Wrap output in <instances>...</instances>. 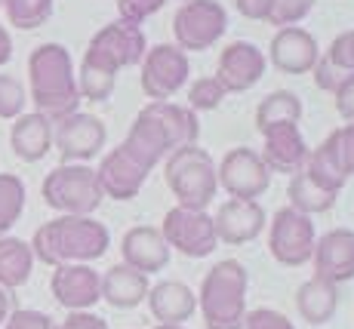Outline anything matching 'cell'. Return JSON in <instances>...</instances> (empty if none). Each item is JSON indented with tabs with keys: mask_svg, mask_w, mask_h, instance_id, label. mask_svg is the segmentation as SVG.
<instances>
[{
	"mask_svg": "<svg viewBox=\"0 0 354 329\" xmlns=\"http://www.w3.org/2000/svg\"><path fill=\"white\" fill-rule=\"evenodd\" d=\"M197 135H201V120L192 108L173 102H148L129 123L124 145L154 169L173 151L197 145Z\"/></svg>",
	"mask_w": 354,
	"mask_h": 329,
	"instance_id": "1",
	"label": "cell"
},
{
	"mask_svg": "<svg viewBox=\"0 0 354 329\" xmlns=\"http://www.w3.org/2000/svg\"><path fill=\"white\" fill-rule=\"evenodd\" d=\"M111 246V234L93 216H59L34 231L31 252L34 262L50 268L62 265H90L102 258Z\"/></svg>",
	"mask_w": 354,
	"mask_h": 329,
	"instance_id": "2",
	"label": "cell"
},
{
	"mask_svg": "<svg viewBox=\"0 0 354 329\" xmlns=\"http://www.w3.org/2000/svg\"><path fill=\"white\" fill-rule=\"evenodd\" d=\"M28 84L31 102L37 114L50 118L53 123L77 111L80 90L74 59L62 44H40L28 56Z\"/></svg>",
	"mask_w": 354,
	"mask_h": 329,
	"instance_id": "3",
	"label": "cell"
},
{
	"mask_svg": "<svg viewBox=\"0 0 354 329\" xmlns=\"http://www.w3.org/2000/svg\"><path fill=\"white\" fill-rule=\"evenodd\" d=\"M247 268L234 258L216 262L203 274L201 292H197V308L203 314L207 329H243L247 317Z\"/></svg>",
	"mask_w": 354,
	"mask_h": 329,
	"instance_id": "4",
	"label": "cell"
},
{
	"mask_svg": "<svg viewBox=\"0 0 354 329\" xmlns=\"http://www.w3.org/2000/svg\"><path fill=\"white\" fill-rule=\"evenodd\" d=\"M163 176H167L173 197L179 200L176 207H185V209L207 212L216 191H219V173H216L213 157H209L207 148H197V145H185L173 151L167 157V163H163Z\"/></svg>",
	"mask_w": 354,
	"mask_h": 329,
	"instance_id": "5",
	"label": "cell"
},
{
	"mask_svg": "<svg viewBox=\"0 0 354 329\" xmlns=\"http://www.w3.org/2000/svg\"><path fill=\"white\" fill-rule=\"evenodd\" d=\"M44 203L59 216H93L102 203V188L96 182V169L86 163H62L46 173L40 185Z\"/></svg>",
	"mask_w": 354,
	"mask_h": 329,
	"instance_id": "6",
	"label": "cell"
},
{
	"mask_svg": "<svg viewBox=\"0 0 354 329\" xmlns=\"http://www.w3.org/2000/svg\"><path fill=\"white\" fill-rule=\"evenodd\" d=\"M145 53H148L145 31L139 25H129L118 19V22L105 25V28H99L93 34L90 46L84 53V62L105 68L108 74H120L124 68L142 65Z\"/></svg>",
	"mask_w": 354,
	"mask_h": 329,
	"instance_id": "7",
	"label": "cell"
},
{
	"mask_svg": "<svg viewBox=\"0 0 354 329\" xmlns=\"http://www.w3.org/2000/svg\"><path fill=\"white\" fill-rule=\"evenodd\" d=\"M228 31V12L219 0H185L173 16V37L182 53H203Z\"/></svg>",
	"mask_w": 354,
	"mask_h": 329,
	"instance_id": "8",
	"label": "cell"
},
{
	"mask_svg": "<svg viewBox=\"0 0 354 329\" xmlns=\"http://www.w3.org/2000/svg\"><path fill=\"white\" fill-rule=\"evenodd\" d=\"M317 243V231L311 216L296 212L292 207H283L274 212L268 228V252L283 268H302L311 262Z\"/></svg>",
	"mask_w": 354,
	"mask_h": 329,
	"instance_id": "9",
	"label": "cell"
},
{
	"mask_svg": "<svg viewBox=\"0 0 354 329\" xmlns=\"http://www.w3.org/2000/svg\"><path fill=\"white\" fill-rule=\"evenodd\" d=\"M188 74H192L188 53H182L176 44H158L148 46L142 59L139 84L151 102H167L188 84Z\"/></svg>",
	"mask_w": 354,
	"mask_h": 329,
	"instance_id": "10",
	"label": "cell"
},
{
	"mask_svg": "<svg viewBox=\"0 0 354 329\" xmlns=\"http://www.w3.org/2000/svg\"><path fill=\"white\" fill-rule=\"evenodd\" d=\"M160 234L169 243V250H179L188 258H207L213 256V250L219 246L213 228V216L201 209H185L173 207L167 209L160 225Z\"/></svg>",
	"mask_w": 354,
	"mask_h": 329,
	"instance_id": "11",
	"label": "cell"
},
{
	"mask_svg": "<svg viewBox=\"0 0 354 329\" xmlns=\"http://www.w3.org/2000/svg\"><path fill=\"white\" fill-rule=\"evenodd\" d=\"M216 173L219 185L237 200H256L271 185V169L253 148H231L222 163H216Z\"/></svg>",
	"mask_w": 354,
	"mask_h": 329,
	"instance_id": "12",
	"label": "cell"
},
{
	"mask_svg": "<svg viewBox=\"0 0 354 329\" xmlns=\"http://www.w3.org/2000/svg\"><path fill=\"white\" fill-rule=\"evenodd\" d=\"M108 129L96 114H68L53 126V145L62 154L65 163H86L105 148Z\"/></svg>",
	"mask_w": 354,
	"mask_h": 329,
	"instance_id": "13",
	"label": "cell"
},
{
	"mask_svg": "<svg viewBox=\"0 0 354 329\" xmlns=\"http://www.w3.org/2000/svg\"><path fill=\"white\" fill-rule=\"evenodd\" d=\"M148 176H151V167L142 163L124 142L108 151L96 169L102 197H111V200H133L142 191V185L148 182Z\"/></svg>",
	"mask_w": 354,
	"mask_h": 329,
	"instance_id": "14",
	"label": "cell"
},
{
	"mask_svg": "<svg viewBox=\"0 0 354 329\" xmlns=\"http://www.w3.org/2000/svg\"><path fill=\"white\" fill-rule=\"evenodd\" d=\"M265 68H268V59L256 44L234 40V44H228L222 50L213 77L219 80L225 93H247L265 77Z\"/></svg>",
	"mask_w": 354,
	"mask_h": 329,
	"instance_id": "15",
	"label": "cell"
},
{
	"mask_svg": "<svg viewBox=\"0 0 354 329\" xmlns=\"http://www.w3.org/2000/svg\"><path fill=\"white\" fill-rule=\"evenodd\" d=\"M265 209L259 200H237L231 197L225 200L213 216V228H216V240L228 246H243L253 243L265 228Z\"/></svg>",
	"mask_w": 354,
	"mask_h": 329,
	"instance_id": "16",
	"label": "cell"
},
{
	"mask_svg": "<svg viewBox=\"0 0 354 329\" xmlns=\"http://www.w3.org/2000/svg\"><path fill=\"white\" fill-rule=\"evenodd\" d=\"M53 299L68 311H90L102 301V274L90 265H62L50 280Z\"/></svg>",
	"mask_w": 354,
	"mask_h": 329,
	"instance_id": "17",
	"label": "cell"
},
{
	"mask_svg": "<svg viewBox=\"0 0 354 329\" xmlns=\"http://www.w3.org/2000/svg\"><path fill=\"white\" fill-rule=\"evenodd\" d=\"M268 59L277 71L283 74H311V68L321 59V46H317L315 34L292 25V28H277L268 46Z\"/></svg>",
	"mask_w": 354,
	"mask_h": 329,
	"instance_id": "18",
	"label": "cell"
},
{
	"mask_svg": "<svg viewBox=\"0 0 354 329\" xmlns=\"http://www.w3.org/2000/svg\"><path fill=\"white\" fill-rule=\"evenodd\" d=\"M311 148L305 142L302 129L299 123H283V126H274V129H265L262 133V160L271 173H283V176H292L305 167L308 160Z\"/></svg>",
	"mask_w": 354,
	"mask_h": 329,
	"instance_id": "19",
	"label": "cell"
},
{
	"mask_svg": "<svg viewBox=\"0 0 354 329\" xmlns=\"http://www.w3.org/2000/svg\"><path fill=\"white\" fill-rule=\"evenodd\" d=\"M315 277L330 283H348L354 280V231L333 228L315 243Z\"/></svg>",
	"mask_w": 354,
	"mask_h": 329,
	"instance_id": "20",
	"label": "cell"
},
{
	"mask_svg": "<svg viewBox=\"0 0 354 329\" xmlns=\"http://www.w3.org/2000/svg\"><path fill=\"white\" fill-rule=\"evenodd\" d=\"M169 243L163 240L160 228L154 225H136L129 228L124 240H120V256H124V265H129L133 271L142 274H158L169 265Z\"/></svg>",
	"mask_w": 354,
	"mask_h": 329,
	"instance_id": "21",
	"label": "cell"
},
{
	"mask_svg": "<svg viewBox=\"0 0 354 329\" xmlns=\"http://www.w3.org/2000/svg\"><path fill=\"white\" fill-rule=\"evenodd\" d=\"M148 308L158 326H182L197 311V292L182 280H163L148 290Z\"/></svg>",
	"mask_w": 354,
	"mask_h": 329,
	"instance_id": "22",
	"label": "cell"
},
{
	"mask_svg": "<svg viewBox=\"0 0 354 329\" xmlns=\"http://www.w3.org/2000/svg\"><path fill=\"white\" fill-rule=\"evenodd\" d=\"M10 148L25 163L44 160L53 148V120L37 111L16 118V123L10 129Z\"/></svg>",
	"mask_w": 354,
	"mask_h": 329,
	"instance_id": "23",
	"label": "cell"
},
{
	"mask_svg": "<svg viewBox=\"0 0 354 329\" xmlns=\"http://www.w3.org/2000/svg\"><path fill=\"white\" fill-rule=\"evenodd\" d=\"M148 274L133 271L129 265H114L102 274V299L108 301L118 311H129V308H139L148 299Z\"/></svg>",
	"mask_w": 354,
	"mask_h": 329,
	"instance_id": "24",
	"label": "cell"
},
{
	"mask_svg": "<svg viewBox=\"0 0 354 329\" xmlns=\"http://www.w3.org/2000/svg\"><path fill=\"white\" fill-rule=\"evenodd\" d=\"M296 308H299V317L308 326L330 323L339 308V286L330 283V280H321V277L305 280L296 290Z\"/></svg>",
	"mask_w": 354,
	"mask_h": 329,
	"instance_id": "25",
	"label": "cell"
},
{
	"mask_svg": "<svg viewBox=\"0 0 354 329\" xmlns=\"http://www.w3.org/2000/svg\"><path fill=\"white\" fill-rule=\"evenodd\" d=\"M287 197H290V207L296 212H305V216H321V212H330L336 207L339 194L324 185H317L311 179L305 169L290 176V188H287Z\"/></svg>",
	"mask_w": 354,
	"mask_h": 329,
	"instance_id": "26",
	"label": "cell"
},
{
	"mask_svg": "<svg viewBox=\"0 0 354 329\" xmlns=\"http://www.w3.org/2000/svg\"><path fill=\"white\" fill-rule=\"evenodd\" d=\"M34 271V252L31 243L19 237H0V286L3 290H19L31 280Z\"/></svg>",
	"mask_w": 354,
	"mask_h": 329,
	"instance_id": "27",
	"label": "cell"
},
{
	"mask_svg": "<svg viewBox=\"0 0 354 329\" xmlns=\"http://www.w3.org/2000/svg\"><path fill=\"white\" fill-rule=\"evenodd\" d=\"M299 120H302V99L290 90H274L271 95H265L256 108V129L259 133L283 126V123H299Z\"/></svg>",
	"mask_w": 354,
	"mask_h": 329,
	"instance_id": "28",
	"label": "cell"
},
{
	"mask_svg": "<svg viewBox=\"0 0 354 329\" xmlns=\"http://www.w3.org/2000/svg\"><path fill=\"white\" fill-rule=\"evenodd\" d=\"M25 182L16 173H0V237H10V228L25 212Z\"/></svg>",
	"mask_w": 354,
	"mask_h": 329,
	"instance_id": "29",
	"label": "cell"
},
{
	"mask_svg": "<svg viewBox=\"0 0 354 329\" xmlns=\"http://www.w3.org/2000/svg\"><path fill=\"white\" fill-rule=\"evenodd\" d=\"M6 10V22L19 31H34L53 19L56 0H0Z\"/></svg>",
	"mask_w": 354,
	"mask_h": 329,
	"instance_id": "30",
	"label": "cell"
},
{
	"mask_svg": "<svg viewBox=\"0 0 354 329\" xmlns=\"http://www.w3.org/2000/svg\"><path fill=\"white\" fill-rule=\"evenodd\" d=\"M114 86H118V74H108L105 68L90 65V62H80V71H77V90H80V99L105 102L108 95L114 93Z\"/></svg>",
	"mask_w": 354,
	"mask_h": 329,
	"instance_id": "31",
	"label": "cell"
},
{
	"mask_svg": "<svg viewBox=\"0 0 354 329\" xmlns=\"http://www.w3.org/2000/svg\"><path fill=\"white\" fill-rule=\"evenodd\" d=\"M324 145L333 154L336 167L342 169L345 179H351L354 176V120L345 123V126H339V129H333V133L324 139Z\"/></svg>",
	"mask_w": 354,
	"mask_h": 329,
	"instance_id": "32",
	"label": "cell"
},
{
	"mask_svg": "<svg viewBox=\"0 0 354 329\" xmlns=\"http://www.w3.org/2000/svg\"><path fill=\"white\" fill-rule=\"evenodd\" d=\"M225 90H222V84L216 77H197L192 80V86H188V105L192 111H216V108L222 105V99H225Z\"/></svg>",
	"mask_w": 354,
	"mask_h": 329,
	"instance_id": "33",
	"label": "cell"
},
{
	"mask_svg": "<svg viewBox=\"0 0 354 329\" xmlns=\"http://www.w3.org/2000/svg\"><path fill=\"white\" fill-rule=\"evenodd\" d=\"M25 86L12 74H0V120H16L25 114Z\"/></svg>",
	"mask_w": 354,
	"mask_h": 329,
	"instance_id": "34",
	"label": "cell"
},
{
	"mask_svg": "<svg viewBox=\"0 0 354 329\" xmlns=\"http://www.w3.org/2000/svg\"><path fill=\"white\" fill-rule=\"evenodd\" d=\"M315 3L317 0H274L271 25H277V28H292V25H299L315 10Z\"/></svg>",
	"mask_w": 354,
	"mask_h": 329,
	"instance_id": "35",
	"label": "cell"
},
{
	"mask_svg": "<svg viewBox=\"0 0 354 329\" xmlns=\"http://www.w3.org/2000/svg\"><path fill=\"white\" fill-rule=\"evenodd\" d=\"M167 6V0H118V16L120 22H129V25H139L145 19H151L154 12H160Z\"/></svg>",
	"mask_w": 354,
	"mask_h": 329,
	"instance_id": "36",
	"label": "cell"
},
{
	"mask_svg": "<svg viewBox=\"0 0 354 329\" xmlns=\"http://www.w3.org/2000/svg\"><path fill=\"white\" fill-rule=\"evenodd\" d=\"M326 59L345 74H354V31H342L339 37H333Z\"/></svg>",
	"mask_w": 354,
	"mask_h": 329,
	"instance_id": "37",
	"label": "cell"
},
{
	"mask_svg": "<svg viewBox=\"0 0 354 329\" xmlns=\"http://www.w3.org/2000/svg\"><path fill=\"white\" fill-rule=\"evenodd\" d=\"M3 329H59V323L44 311H31V308H16L6 317Z\"/></svg>",
	"mask_w": 354,
	"mask_h": 329,
	"instance_id": "38",
	"label": "cell"
},
{
	"mask_svg": "<svg viewBox=\"0 0 354 329\" xmlns=\"http://www.w3.org/2000/svg\"><path fill=\"white\" fill-rule=\"evenodd\" d=\"M243 329H296V326H292V320H287V314L274 311V308H256V311H247Z\"/></svg>",
	"mask_w": 354,
	"mask_h": 329,
	"instance_id": "39",
	"label": "cell"
},
{
	"mask_svg": "<svg viewBox=\"0 0 354 329\" xmlns=\"http://www.w3.org/2000/svg\"><path fill=\"white\" fill-rule=\"evenodd\" d=\"M333 102H336V111L345 123L354 120V74H345L342 84L333 90Z\"/></svg>",
	"mask_w": 354,
	"mask_h": 329,
	"instance_id": "40",
	"label": "cell"
},
{
	"mask_svg": "<svg viewBox=\"0 0 354 329\" xmlns=\"http://www.w3.org/2000/svg\"><path fill=\"white\" fill-rule=\"evenodd\" d=\"M311 77H315V84L321 86L324 93H333V90H336V86H339V84H342L345 71H339V68L333 65L330 59H326V56H321V59H317V65L311 68Z\"/></svg>",
	"mask_w": 354,
	"mask_h": 329,
	"instance_id": "41",
	"label": "cell"
},
{
	"mask_svg": "<svg viewBox=\"0 0 354 329\" xmlns=\"http://www.w3.org/2000/svg\"><path fill=\"white\" fill-rule=\"evenodd\" d=\"M234 6L243 19H253V22H271V12H274V0H234Z\"/></svg>",
	"mask_w": 354,
	"mask_h": 329,
	"instance_id": "42",
	"label": "cell"
},
{
	"mask_svg": "<svg viewBox=\"0 0 354 329\" xmlns=\"http://www.w3.org/2000/svg\"><path fill=\"white\" fill-rule=\"evenodd\" d=\"M59 329H108V323L93 311H68Z\"/></svg>",
	"mask_w": 354,
	"mask_h": 329,
	"instance_id": "43",
	"label": "cell"
},
{
	"mask_svg": "<svg viewBox=\"0 0 354 329\" xmlns=\"http://www.w3.org/2000/svg\"><path fill=\"white\" fill-rule=\"evenodd\" d=\"M12 59V37L6 31V25H0V68Z\"/></svg>",
	"mask_w": 354,
	"mask_h": 329,
	"instance_id": "44",
	"label": "cell"
},
{
	"mask_svg": "<svg viewBox=\"0 0 354 329\" xmlns=\"http://www.w3.org/2000/svg\"><path fill=\"white\" fill-rule=\"evenodd\" d=\"M12 314V296H10V290H3L0 286V326L6 323V317Z\"/></svg>",
	"mask_w": 354,
	"mask_h": 329,
	"instance_id": "45",
	"label": "cell"
},
{
	"mask_svg": "<svg viewBox=\"0 0 354 329\" xmlns=\"http://www.w3.org/2000/svg\"><path fill=\"white\" fill-rule=\"evenodd\" d=\"M158 329H182V326H158Z\"/></svg>",
	"mask_w": 354,
	"mask_h": 329,
	"instance_id": "46",
	"label": "cell"
}]
</instances>
